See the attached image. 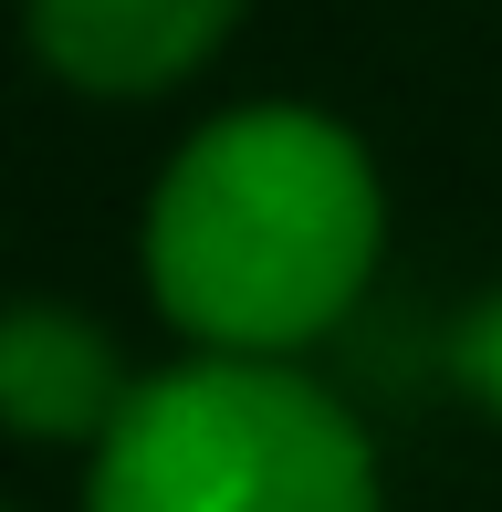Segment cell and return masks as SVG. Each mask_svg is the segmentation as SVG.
<instances>
[{
	"instance_id": "cell-4",
	"label": "cell",
	"mask_w": 502,
	"mask_h": 512,
	"mask_svg": "<svg viewBox=\"0 0 502 512\" xmlns=\"http://www.w3.org/2000/svg\"><path fill=\"white\" fill-rule=\"evenodd\" d=\"M136 398L116 335L74 304H0V429L32 450H95Z\"/></svg>"
},
{
	"instance_id": "cell-1",
	"label": "cell",
	"mask_w": 502,
	"mask_h": 512,
	"mask_svg": "<svg viewBox=\"0 0 502 512\" xmlns=\"http://www.w3.org/2000/svg\"><path fill=\"white\" fill-rule=\"evenodd\" d=\"M387 251L377 157L314 105H231L147 199V293L199 356H293L356 314Z\"/></svg>"
},
{
	"instance_id": "cell-2",
	"label": "cell",
	"mask_w": 502,
	"mask_h": 512,
	"mask_svg": "<svg viewBox=\"0 0 502 512\" xmlns=\"http://www.w3.org/2000/svg\"><path fill=\"white\" fill-rule=\"evenodd\" d=\"M84 512H377V450L304 366L189 356L136 377L95 439Z\"/></svg>"
},
{
	"instance_id": "cell-5",
	"label": "cell",
	"mask_w": 502,
	"mask_h": 512,
	"mask_svg": "<svg viewBox=\"0 0 502 512\" xmlns=\"http://www.w3.org/2000/svg\"><path fill=\"white\" fill-rule=\"evenodd\" d=\"M450 377H461L471 398H482V408L502 418V293L461 314V335H450Z\"/></svg>"
},
{
	"instance_id": "cell-3",
	"label": "cell",
	"mask_w": 502,
	"mask_h": 512,
	"mask_svg": "<svg viewBox=\"0 0 502 512\" xmlns=\"http://www.w3.org/2000/svg\"><path fill=\"white\" fill-rule=\"evenodd\" d=\"M21 21H32V53L74 95L136 105V95H168V84H189L210 63L231 42L241 0H32Z\"/></svg>"
}]
</instances>
